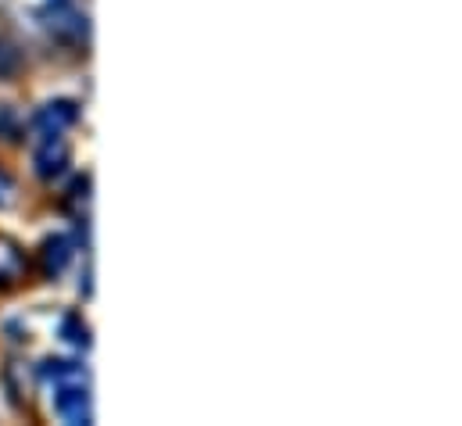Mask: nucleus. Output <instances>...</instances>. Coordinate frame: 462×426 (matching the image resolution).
Masks as SVG:
<instances>
[{"instance_id": "obj_1", "label": "nucleus", "mask_w": 462, "mask_h": 426, "mask_svg": "<svg viewBox=\"0 0 462 426\" xmlns=\"http://www.w3.org/2000/svg\"><path fill=\"white\" fill-rule=\"evenodd\" d=\"M65 165H69V144H65L61 133H51V136L43 140V147L36 151V172H40L43 180H54V176L65 172Z\"/></svg>"}, {"instance_id": "obj_7", "label": "nucleus", "mask_w": 462, "mask_h": 426, "mask_svg": "<svg viewBox=\"0 0 462 426\" xmlns=\"http://www.w3.org/2000/svg\"><path fill=\"white\" fill-rule=\"evenodd\" d=\"M11 190H14V187H11V176L0 169V205H7V201H11Z\"/></svg>"}, {"instance_id": "obj_6", "label": "nucleus", "mask_w": 462, "mask_h": 426, "mask_svg": "<svg viewBox=\"0 0 462 426\" xmlns=\"http://www.w3.org/2000/svg\"><path fill=\"white\" fill-rule=\"evenodd\" d=\"M61 337H65L69 344H76V347H87V344H90V329L76 320V316H69V320L61 322Z\"/></svg>"}, {"instance_id": "obj_2", "label": "nucleus", "mask_w": 462, "mask_h": 426, "mask_svg": "<svg viewBox=\"0 0 462 426\" xmlns=\"http://www.w3.org/2000/svg\"><path fill=\"white\" fill-rule=\"evenodd\" d=\"M54 409H58V416L61 420H69V423H90V398H87V391L83 387H61L58 391V398H54Z\"/></svg>"}, {"instance_id": "obj_4", "label": "nucleus", "mask_w": 462, "mask_h": 426, "mask_svg": "<svg viewBox=\"0 0 462 426\" xmlns=\"http://www.w3.org/2000/svg\"><path fill=\"white\" fill-rule=\"evenodd\" d=\"M69 258H72V251H69V240L65 236H51L43 244V273L47 276H58L69 265Z\"/></svg>"}, {"instance_id": "obj_5", "label": "nucleus", "mask_w": 462, "mask_h": 426, "mask_svg": "<svg viewBox=\"0 0 462 426\" xmlns=\"http://www.w3.org/2000/svg\"><path fill=\"white\" fill-rule=\"evenodd\" d=\"M43 376L61 380V384H69V380H83L79 366H72V362H43Z\"/></svg>"}, {"instance_id": "obj_3", "label": "nucleus", "mask_w": 462, "mask_h": 426, "mask_svg": "<svg viewBox=\"0 0 462 426\" xmlns=\"http://www.w3.org/2000/svg\"><path fill=\"white\" fill-rule=\"evenodd\" d=\"M76 118H79V107L72 105V101H51V105L40 107V115H36V125L43 129V136H51V133H61V129H69Z\"/></svg>"}]
</instances>
